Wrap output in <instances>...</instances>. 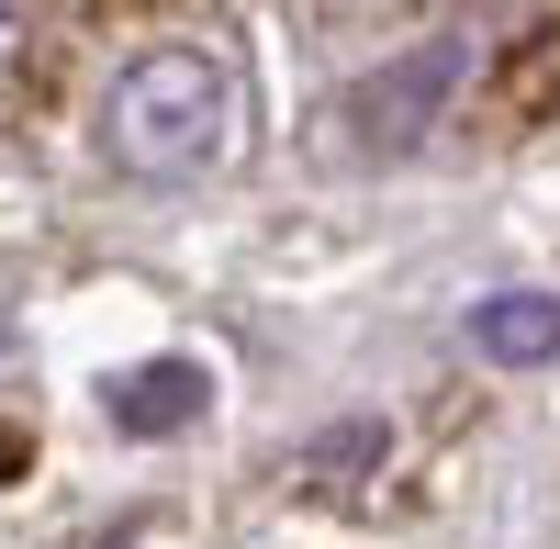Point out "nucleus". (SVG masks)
I'll return each instance as SVG.
<instances>
[{"label":"nucleus","instance_id":"obj_1","mask_svg":"<svg viewBox=\"0 0 560 549\" xmlns=\"http://www.w3.org/2000/svg\"><path fill=\"white\" fill-rule=\"evenodd\" d=\"M236 68L213 45H147L102 102V157L124 179H202L236 157Z\"/></svg>","mask_w":560,"mask_h":549},{"label":"nucleus","instance_id":"obj_2","mask_svg":"<svg viewBox=\"0 0 560 549\" xmlns=\"http://www.w3.org/2000/svg\"><path fill=\"white\" fill-rule=\"evenodd\" d=\"M448 90H459V34H427V45H404V57L382 68L348 102V124H359V147H415L427 124H448Z\"/></svg>","mask_w":560,"mask_h":549},{"label":"nucleus","instance_id":"obj_3","mask_svg":"<svg viewBox=\"0 0 560 549\" xmlns=\"http://www.w3.org/2000/svg\"><path fill=\"white\" fill-rule=\"evenodd\" d=\"M202 404H213V371L202 359H147V371H124L102 393V416L124 437H179V427H202Z\"/></svg>","mask_w":560,"mask_h":549},{"label":"nucleus","instance_id":"obj_4","mask_svg":"<svg viewBox=\"0 0 560 549\" xmlns=\"http://www.w3.org/2000/svg\"><path fill=\"white\" fill-rule=\"evenodd\" d=\"M471 348L504 359V371H538V359H560V303L549 292H493L471 314Z\"/></svg>","mask_w":560,"mask_h":549},{"label":"nucleus","instance_id":"obj_5","mask_svg":"<svg viewBox=\"0 0 560 549\" xmlns=\"http://www.w3.org/2000/svg\"><path fill=\"white\" fill-rule=\"evenodd\" d=\"M348 460H382V427H337L325 448H303V460H292V482H325V471H348Z\"/></svg>","mask_w":560,"mask_h":549},{"label":"nucleus","instance_id":"obj_6","mask_svg":"<svg viewBox=\"0 0 560 549\" xmlns=\"http://www.w3.org/2000/svg\"><path fill=\"white\" fill-rule=\"evenodd\" d=\"M34 68V0H0V90Z\"/></svg>","mask_w":560,"mask_h":549}]
</instances>
